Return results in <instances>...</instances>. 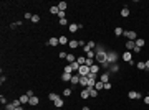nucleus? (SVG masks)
Here are the masks:
<instances>
[{"label":"nucleus","instance_id":"nucleus-1","mask_svg":"<svg viewBox=\"0 0 149 110\" xmlns=\"http://www.w3.org/2000/svg\"><path fill=\"white\" fill-rule=\"evenodd\" d=\"M108 63L109 64H116L118 63V53L116 51H108Z\"/></svg>","mask_w":149,"mask_h":110},{"label":"nucleus","instance_id":"nucleus-2","mask_svg":"<svg viewBox=\"0 0 149 110\" xmlns=\"http://www.w3.org/2000/svg\"><path fill=\"white\" fill-rule=\"evenodd\" d=\"M78 74H80V76H86V77H88V76H90V67H88L86 64L80 66V69H78Z\"/></svg>","mask_w":149,"mask_h":110},{"label":"nucleus","instance_id":"nucleus-3","mask_svg":"<svg viewBox=\"0 0 149 110\" xmlns=\"http://www.w3.org/2000/svg\"><path fill=\"white\" fill-rule=\"evenodd\" d=\"M94 48H96V43H94V41H88L86 46L83 48V51H84V53H90V51H93Z\"/></svg>","mask_w":149,"mask_h":110},{"label":"nucleus","instance_id":"nucleus-4","mask_svg":"<svg viewBox=\"0 0 149 110\" xmlns=\"http://www.w3.org/2000/svg\"><path fill=\"white\" fill-rule=\"evenodd\" d=\"M123 35L128 38L129 41H136V39H138V38H136V31H124Z\"/></svg>","mask_w":149,"mask_h":110},{"label":"nucleus","instance_id":"nucleus-5","mask_svg":"<svg viewBox=\"0 0 149 110\" xmlns=\"http://www.w3.org/2000/svg\"><path fill=\"white\" fill-rule=\"evenodd\" d=\"M128 97H129V99H132V100H138V99H141V94H139V92L131 91L129 94H128Z\"/></svg>","mask_w":149,"mask_h":110},{"label":"nucleus","instance_id":"nucleus-6","mask_svg":"<svg viewBox=\"0 0 149 110\" xmlns=\"http://www.w3.org/2000/svg\"><path fill=\"white\" fill-rule=\"evenodd\" d=\"M134 48H136V41H129V39H128V41H126V49H128V51H132Z\"/></svg>","mask_w":149,"mask_h":110},{"label":"nucleus","instance_id":"nucleus-7","mask_svg":"<svg viewBox=\"0 0 149 110\" xmlns=\"http://www.w3.org/2000/svg\"><path fill=\"white\" fill-rule=\"evenodd\" d=\"M71 77H73V74H68V72H63V74H61V81H63V82L71 81Z\"/></svg>","mask_w":149,"mask_h":110},{"label":"nucleus","instance_id":"nucleus-8","mask_svg":"<svg viewBox=\"0 0 149 110\" xmlns=\"http://www.w3.org/2000/svg\"><path fill=\"white\" fill-rule=\"evenodd\" d=\"M53 104H55V107H56V109H61V107H63V104H65V100H63L61 97H58V99H56V100L53 102Z\"/></svg>","mask_w":149,"mask_h":110},{"label":"nucleus","instance_id":"nucleus-9","mask_svg":"<svg viewBox=\"0 0 149 110\" xmlns=\"http://www.w3.org/2000/svg\"><path fill=\"white\" fill-rule=\"evenodd\" d=\"M48 45H50V46H58V45H60V39L55 38V36L50 38V39H48Z\"/></svg>","mask_w":149,"mask_h":110},{"label":"nucleus","instance_id":"nucleus-10","mask_svg":"<svg viewBox=\"0 0 149 110\" xmlns=\"http://www.w3.org/2000/svg\"><path fill=\"white\" fill-rule=\"evenodd\" d=\"M80 85L88 87V77H86V76H80Z\"/></svg>","mask_w":149,"mask_h":110},{"label":"nucleus","instance_id":"nucleus-11","mask_svg":"<svg viewBox=\"0 0 149 110\" xmlns=\"http://www.w3.org/2000/svg\"><path fill=\"white\" fill-rule=\"evenodd\" d=\"M99 81H101V82H109V72H103L101 74V79H99Z\"/></svg>","mask_w":149,"mask_h":110},{"label":"nucleus","instance_id":"nucleus-12","mask_svg":"<svg viewBox=\"0 0 149 110\" xmlns=\"http://www.w3.org/2000/svg\"><path fill=\"white\" fill-rule=\"evenodd\" d=\"M123 59H124L126 63H129V61H132V54H131L129 51H126V53L123 54Z\"/></svg>","mask_w":149,"mask_h":110},{"label":"nucleus","instance_id":"nucleus-13","mask_svg":"<svg viewBox=\"0 0 149 110\" xmlns=\"http://www.w3.org/2000/svg\"><path fill=\"white\" fill-rule=\"evenodd\" d=\"M90 72H91V74H98V72H99V66H98V64H93L91 67H90Z\"/></svg>","mask_w":149,"mask_h":110},{"label":"nucleus","instance_id":"nucleus-14","mask_svg":"<svg viewBox=\"0 0 149 110\" xmlns=\"http://www.w3.org/2000/svg\"><path fill=\"white\" fill-rule=\"evenodd\" d=\"M66 59H68V63L71 64V63H74V61H76V56H74V54H71V53H68V56H66Z\"/></svg>","mask_w":149,"mask_h":110},{"label":"nucleus","instance_id":"nucleus-15","mask_svg":"<svg viewBox=\"0 0 149 110\" xmlns=\"http://www.w3.org/2000/svg\"><path fill=\"white\" fill-rule=\"evenodd\" d=\"M81 97H83V99H90V91H88L86 87L81 91Z\"/></svg>","mask_w":149,"mask_h":110},{"label":"nucleus","instance_id":"nucleus-16","mask_svg":"<svg viewBox=\"0 0 149 110\" xmlns=\"http://www.w3.org/2000/svg\"><path fill=\"white\" fill-rule=\"evenodd\" d=\"M38 97H35V95H33V97H30V102H28V104H30V105H38Z\"/></svg>","mask_w":149,"mask_h":110},{"label":"nucleus","instance_id":"nucleus-17","mask_svg":"<svg viewBox=\"0 0 149 110\" xmlns=\"http://www.w3.org/2000/svg\"><path fill=\"white\" fill-rule=\"evenodd\" d=\"M50 13H53V15H58V13H60V8H58V5H53V7L50 8Z\"/></svg>","mask_w":149,"mask_h":110},{"label":"nucleus","instance_id":"nucleus-18","mask_svg":"<svg viewBox=\"0 0 149 110\" xmlns=\"http://www.w3.org/2000/svg\"><path fill=\"white\" fill-rule=\"evenodd\" d=\"M68 45H70V48H71V49H74V48H78V46H80V43H78L76 39H71Z\"/></svg>","mask_w":149,"mask_h":110},{"label":"nucleus","instance_id":"nucleus-19","mask_svg":"<svg viewBox=\"0 0 149 110\" xmlns=\"http://www.w3.org/2000/svg\"><path fill=\"white\" fill-rule=\"evenodd\" d=\"M18 99H20L22 104H28V102H30V97H28L27 94H25V95H22V97H18Z\"/></svg>","mask_w":149,"mask_h":110},{"label":"nucleus","instance_id":"nucleus-20","mask_svg":"<svg viewBox=\"0 0 149 110\" xmlns=\"http://www.w3.org/2000/svg\"><path fill=\"white\" fill-rule=\"evenodd\" d=\"M123 33H124V31H123L121 26H116V28H114V35H116V36H121Z\"/></svg>","mask_w":149,"mask_h":110},{"label":"nucleus","instance_id":"nucleus-21","mask_svg":"<svg viewBox=\"0 0 149 110\" xmlns=\"http://www.w3.org/2000/svg\"><path fill=\"white\" fill-rule=\"evenodd\" d=\"M66 7H68V3H66V2H60V3H58V8L61 10V12H65Z\"/></svg>","mask_w":149,"mask_h":110},{"label":"nucleus","instance_id":"nucleus-22","mask_svg":"<svg viewBox=\"0 0 149 110\" xmlns=\"http://www.w3.org/2000/svg\"><path fill=\"white\" fill-rule=\"evenodd\" d=\"M94 89H96V91H101V89H104V82H101V81H99V82H96V84H94Z\"/></svg>","mask_w":149,"mask_h":110},{"label":"nucleus","instance_id":"nucleus-23","mask_svg":"<svg viewBox=\"0 0 149 110\" xmlns=\"http://www.w3.org/2000/svg\"><path fill=\"white\" fill-rule=\"evenodd\" d=\"M70 82H71V84H80V74H76V76H73Z\"/></svg>","mask_w":149,"mask_h":110},{"label":"nucleus","instance_id":"nucleus-24","mask_svg":"<svg viewBox=\"0 0 149 110\" xmlns=\"http://www.w3.org/2000/svg\"><path fill=\"white\" fill-rule=\"evenodd\" d=\"M144 45H146V43H144L142 38H138V39H136V46H138V48H142Z\"/></svg>","mask_w":149,"mask_h":110},{"label":"nucleus","instance_id":"nucleus-25","mask_svg":"<svg viewBox=\"0 0 149 110\" xmlns=\"http://www.w3.org/2000/svg\"><path fill=\"white\" fill-rule=\"evenodd\" d=\"M76 63L80 66H83L84 63H86V58H83V56H80V58H76Z\"/></svg>","mask_w":149,"mask_h":110},{"label":"nucleus","instance_id":"nucleus-26","mask_svg":"<svg viewBox=\"0 0 149 110\" xmlns=\"http://www.w3.org/2000/svg\"><path fill=\"white\" fill-rule=\"evenodd\" d=\"M48 99H50L51 102H55L56 99H58V95H56L55 92H50V94H48Z\"/></svg>","mask_w":149,"mask_h":110},{"label":"nucleus","instance_id":"nucleus-27","mask_svg":"<svg viewBox=\"0 0 149 110\" xmlns=\"http://www.w3.org/2000/svg\"><path fill=\"white\" fill-rule=\"evenodd\" d=\"M58 39H60V45H68V43H70V41H68V38H66V36H60Z\"/></svg>","mask_w":149,"mask_h":110},{"label":"nucleus","instance_id":"nucleus-28","mask_svg":"<svg viewBox=\"0 0 149 110\" xmlns=\"http://www.w3.org/2000/svg\"><path fill=\"white\" fill-rule=\"evenodd\" d=\"M109 71H111V72H118V71H119V66L118 64H111L109 66Z\"/></svg>","mask_w":149,"mask_h":110},{"label":"nucleus","instance_id":"nucleus-29","mask_svg":"<svg viewBox=\"0 0 149 110\" xmlns=\"http://www.w3.org/2000/svg\"><path fill=\"white\" fill-rule=\"evenodd\" d=\"M84 64L88 66V67H91V66L94 64V59H91V58H86V63H84Z\"/></svg>","mask_w":149,"mask_h":110},{"label":"nucleus","instance_id":"nucleus-30","mask_svg":"<svg viewBox=\"0 0 149 110\" xmlns=\"http://www.w3.org/2000/svg\"><path fill=\"white\" fill-rule=\"evenodd\" d=\"M71 69H73V71H76V72H78V69H80V64H78V63H76V61H74V63H71Z\"/></svg>","mask_w":149,"mask_h":110},{"label":"nucleus","instance_id":"nucleus-31","mask_svg":"<svg viewBox=\"0 0 149 110\" xmlns=\"http://www.w3.org/2000/svg\"><path fill=\"white\" fill-rule=\"evenodd\" d=\"M128 15H129V8H126V7H124V8L121 10V17H128Z\"/></svg>","mask_w":149,"mask_h":110},{"label":"nucleus","instance_id":"nucleus-32","mask_svg":"<svg viewBox=\"0 0 149 110\" xmlns=\"http://www.w3.org/2000/svg\"><path fill=\"white\" fill-rule=\"evenodd\" d=\"M15 109H17V107H15V105H13L12 102H10V104H7V105H5V110H15Z\"/></svg>","mask_w":149,"mask_h":110},{"label":"nucleus","instance_id":"nucleus-33","mask_svg":"<svg viewBox=\"0 0 149 110\" xmlns=\"http://www.w3.org/2000/svg\"><path fill=\"white\" fill-rule=\"evenodd\" d=\"M63 72H68V74H73V69H71V66L68 64V66H66V67H65V69H63Z\"/></svg>","mask_w":149,"mask_h":110},{"label":"nucleus","instance_id":"nucleus-34","mask_svg":"<svg viewBox=\"0 0 149 110\" xmlns=\"http://www.w3.org/2000/svg\"><path fill=\"white\" fill-rule=\"evenodd\" d=\"M76 30H78V25H70V31H71V33H76Z\"/></svg>","mask_w":149,"mask_h":110},{"label":"nucleus","instance_id":"nucleus-35","mask_svg":"<svg viewBox=\"0 0 149 110\" xmlns=\"http://www.w3.org/2000/svg\"><path fill=\"white\" fill-rule=\"evenodd\" d=\"M32 21H33V23H38V21H40V15H33Z\"/></svg>","mask_w":149,"mask_h":110},{"label":"nucleus","instance_id":"nucleus-36","mask_svg":"<svg viewBox=\"0 0 149 110\" xmlns=\"http://www.w3.org/2000/svg\"><path fill=\"white\" fill-rule=\"evenodd\" d=\"M94 51H90V53H86V58H91V59H94Z\"/></svg>","mask_w":149,"mask_h":110},{"label":"nucleus","instance_id":"nucleus-37","mask_svg":"<svg viewBox=\"0 0 149 110\" xmlns=\"http://www.w3.org/2000/svg\"><path fill=\"white\" fill-rule=\"evenodd\" d=\"M60 25H61V26L68 25V20H66V18H61V20H60Z\"/></svg>","mask_w":149,"mask_h":110},{"label":"nucleus","instance_id":"nucleus-38","mask_svg":"<svg viewBox=\"0 0 149 110\" xmlns=\"http://www.w3.org/2000/svg\"><path fill=\"white\" fill-rule=\"evenodd\" d=\"M138 67L139 69H146V63H138Z\"/></svg>","mask_w":149,"mask_h":110},{"label":"nucleus","instance_id":"nucleus-39","mask_svg":"<svg viewBox=\"0 0 149 110\" xmlns=\"http://www.w3.org/2000/svg\"><path fill=\"white\" fill-rule=\"evenodd\" d=\"M63 95H71V89H65V91H63Z\"/></svg>","mask_w":149,"mask_h":110},{"label":"nucleus","instance_id":"nucleus-40","mask_svg":"<svg viewBox=\"0 0 149 110\" xmlns=\"http://www.w3.org/2000/svg\"><path fill=\"white\" fill-rule=\"evenodd\" d=\"M58 17H60V20H61V18H66L65 12H61V10H60V13H58Z\"/></svg>","mask_w":149,"mask_h":110},{"label":"nucleus","instance_id":"nucleus-41","mask_svg":"<svg viewBox=\"0 0 149 110\" xmlns=\"http://www.w3.org/2000/svg\"><path fill=\"white\" fill-rule=\"evenodd\" d=\"M0 102H2V104H5V105H7V99H5V97H3V95H0Z\"/></svg>","mask_w":149,"mask_h":110},{"label":"nucleus","instance_id":"nucleus-42","mask_svg":"<svg viewBox=\"0 0 149 110\" xmlns=\"http://www.w3.org/2000/svg\"><path fill=\"white\" fill-rule=\"evenodd\" d=\"M66 56H68V54H66V53H63V51L60 53V58H61V59H66Z\"/></svg>","mask_w":149,"mask_h":110},{"label":"nucleus","instance_id":"nucleus-43","mask_svg":"<svg viewBox=\"0 0 149 110\" xmlns=\"http://www.w3.org/2000/svg\"><path fill=\"white\" fill-rule=\"evenodd\" d=\"M104 89H108V91H109V89H111V84L106 82V84H104Z\"/></svg>","mask_w":149,"mask_h":110},{"label":"nucleus","instance_id":"nucleus-44","mask_svg":"<svg viewBox=\"0 0 149 110\" xmlns=\"http://www.w3.org/2000/svg\"><path fill=\"white\" fill-rule=\"evenodd\" d=\"M144 102H146V104L149 105V95H148V97H144Z\"/></svg>","mask_w":149,"mask_h":110},{"label":"nucleus","instance_id":"nucleus-45","mask_svg":"<svg viewBox=\"0 0 149 110\" xmlns=\"http://www.w3.org/2000/svg\"><path fill=\"white\" fill-rule=\"evenodd\" d=\"M146 69H149V59L146 61Z\"/></svg>","mask_w":149,"mask_h":110},{"label":"nucleus","instance_id":"nucleus-46","mask_svg":"<svg viewBox=\"0 0 149 110\" xmlns=\"http://www.w3.org/2000/svg\"><path fill=\"white\" fill-rule=\"evenodd\" d=\"M15 110H23V107H17V109H15Z\"/></svg>","mask_w":149,"mask_h":110},{"label":"nucleus","instance_id":"nucleus-47","mask_svg":"<svg viewBox=\"0 0 149 110\" xmlns=\"http://www.w3.org/2000/svg\"><path fill=\"white\" fill-rule=\"evenodd\" d=\"M83 110H90V107H83Z\"/></svg>","mask_w":149,"mask_h":110},{"label":"nucleus","instance_id":"nucleus-48","mask_svg":"<svg viewBox=\"0 0 149 110\" xmlns=\"http://www.w3.org/2000/svg\"><path fill=\"white\" fill-rule=\"evenodd\" d=\"M56 110H60V109H56Z\"/></svg>","mask_w":149,"mask_h":110},{"label":"nucleus","instance_id":"nucleus-49","mask_svg":"<svg viewBox=\"0 0 149 110\" xmlns=\"http://www.w3.org/2000/svg\"><path fill=\"white\" fill-rule=\"evenodd\" d=\"M148 95H149V94H148Z\"/></svg>","mask_w":149,"mask_h":110}]
</instances>
